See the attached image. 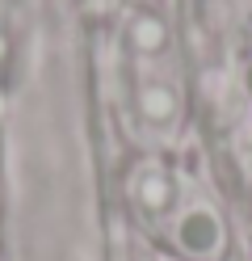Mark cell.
I'll list each match as a JSON object with an SVG mask.
<instances>
[{"label": "cell", "mask_w": 252, "mask_h": 261, "mask_svg": "<svg viewBox=\"0 0 252 261\" xmlns=\"http://www.w3.org/2000/svg\"><path fill=\"white\" fill-rule=\"evenodd\" d=\"M168 240L181 253V261H223L227 257V223L218 215V206L206 198L177 206L173 223H168Z\"/></svg>", "instance_id": "obj_1"}, {"label": "cell", "mask_w": 252, "mask_h": 261, "mask_svg": "<svg viewBox=\"0 0 252 261\" xmlns=\"http://www.w3.org/2000/svg\"><path fill=\"white\" fill-rule=\"evenodd\" d=\"M134 118H139L147 130H156V135L177 130L181 118H185V93H181V85L168 80V76H156V72L139 76V85H134Z\"/></svg>", "instance_id": "obj_2"}, {"label": "cell", "mask_w": 252, "mask_h": 261, "mask_svg": "<svg viewBox=\"0 0 252 261\" xmlns=\"http://www.w3.org/2000/svg\"><path fill=\"white\" fill-rule=\"evenodd\" d=\"M126 198L147 219L168 215V211L177 206V177H173V169H168L164 160H156V156L134 160V169L126 177Z\"/></svg>", "instance_id": "obj_3"}, {"label": "cell", "mask_w": 252, "mask_h": 261, "mask_svg": "<svg viewBox=\"0 0 252 261\" xmlns=\"http://www.w3.org/2000/svg\"><path fill=\"white\" fill-rule=\"evenodd\" d=\"M126 46L134 59H160L168 51V25L160 13H134L126 25Z\"/></svg>", "instance_id": "obj_4"}, {"label": "cell", "mask_w": 252, "mask_h": 261, "mask_svg": "<svg viewBox=\"0 0 252 261\" xmlns=\"http://www.w3.org/2000/svg\"><path fill=\"white\" fill-rule=\"evenodd\" d=\"M160 261H181V257H160Z\"/></svg>", "instance_id": "obj_5"}]
</instances>
